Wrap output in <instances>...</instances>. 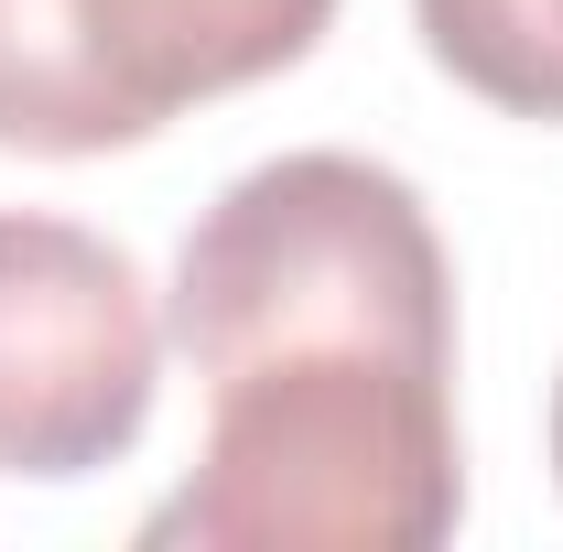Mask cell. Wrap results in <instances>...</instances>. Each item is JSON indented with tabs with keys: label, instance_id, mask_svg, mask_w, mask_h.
Returning a JSON list of instances; mask_svg holds the SVG:
<instances>
[{
	"label": "cell",
	"instance_id": "obj_1",
	"mask_svg": "<svg viewBox=\"0 0 563 552\" xmlns=\"http://www.w3.org/2000/svg\"><path fill=\"white\" fill-rule=\"evenodd\" d=\"M466 520L455 368L357 336L261 346L207 379V444L141 542L196 552H433Z\"/></svg>",
	"mask_w": 563,
	"mask_h": 552
},
{
	"label": "cell",
	"instance_id": "obj_4",
	"mask_svg": "<svg viewBox=\"0 0 563 552\" xmlns=\"http://www.w3.org/2000/svg\"><path fill=\"white\" fill-rule=\"evenodd\" d=\"M163 390V314L120 239L0 207V477L120 466Z\"/></svg>",
	"mask_w": 563,
	"mask_h": 552
},
{
	"label": "cell",
	"instance_id": "obj_3",
	"mask_svg": "<svg viewBox=\"0 0 563 552\" xmlns=\"http://www.w3.org/2000/svg\"><path fill=\"white\" fill-rule=\"evenodd\" d=\"M336 0H0V152H131L325 44Z\"/></svg>",
	"mask_w": 563,
	"mask_h": 552
},
{
	"label": "cell",
	"instance_id": "obj_2",
	"mask_svg": "<svg viewBox=\"0 0 563 552\" xmlns=\"http://www.w3.org/2000/svg\"><path fill=\"white\" fill-rule=\"evenodd\" d=\"M303 336H357L455 368V261L422 196L368 152H282L185 228L174 346L196 357V379Z\"/></svg>",
	"mask_w": 563,
	"mask_h": 552
},
{
	"label": "cell",
	"instance_id": "obj_5",
	"mask_svg": "<svg viewBox=\"0 0 563 552\" xmlns=\"http://www.w3.org/2000/svg\"><path fill=\"white\" fill-rule=\"evenodd\" d=\"M422 44L455 87L509 120H563V0H412Z\"/></svg>",
	"mask_w": 563,
	"mask_h": 552
},
{
	"label": "cell",
	"instance_id": "obj_6",
	"mask_svg": "<svg viewBox=\"0 0 563 552\" xmlns=\"http://www.w3.org/2000/svg\"><path fill=\"white\" fill-rule=\"evenodd\" d=\"M553 487H563V379H553Z\"/></svg>",
	"mask_w": 563,
	"mask_h": 552
}]
</instances>
